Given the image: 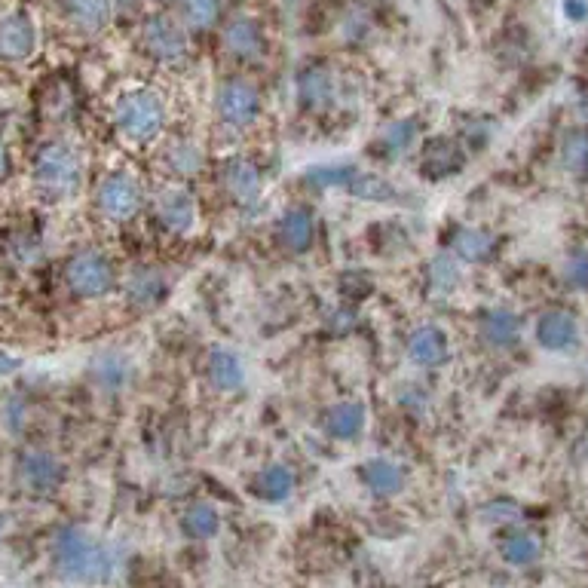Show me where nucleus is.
<instances>
[{
	"label": "nucleus",
	"mask_w": 588,
	"mask_h": 588,
	"mask_svg": "<svg viewBox=\"0 0 588 588\" xmlns=\"http://www.w3.org/2000/svg\"><path fill=\"white\" fill-rule=\"evenodd\" d=\"M56 573L71 585H105L114 576L111 549L83 527H62L53 539Z\"/></svg>",
	"instance_id": "1"
},
{
	"label": "nucleus",
	"mask_w": 588,
	"mask_h": 588,
	"mask_svg": "<svg viewBox=\"0 0 588 588\" xmlns=\"http://www.w3.org/2000/svg\"><path fill=\"white\" fill-rule=\"evenodd\" d=\"M34 181L46 200L53 203L71 200L83 181V160L77 154V147L65 141L46 144L34 160Z\"/></svg>",
	"instance_id": "2"
},
{
	"label": "nucleus",
	"mask_w": 588,
	"mask_h": 588,
	"mask_svg": "<svg viewBox=\"0 0 588 588\" xmlns=\"http://www.w3.org/2000/svg\"><path fill=\"white\" fill-rule=\"evenodd\" d=\"M114 123L129 141L147 144V141H154L166 126V105L154 89L126 92L114 108Z\"/></svg>",
	"instance_id": "3"
},
{
	"label": "nucleus",
	"mask_w": 588,
	"mask_h": 588,
	"mask_svg": "<svg viewBox=\"0 0 588 588\" xmlns=\"http://www.w3.org/2000/svg\"><path fill=\"white\" fill-rule=\"evenodd\" d=\"M65 279H68V288L77 294V298H105V294H111L117 288L114 264L102 252H92V249L77 252L68 261Z\"/></svg>",
	"instance_id": "4"
},
{
	"label": "nucleus",
	"mask_w": 588,
	"mask_h": 588,
	"mask_svg": "<svg viewBox=\"0 0 588 588\" xmlns=\"http://www.w3.org/2000/svg\"><path fill=\"white\" fill-rule=\"evenodd\" d=\"M215 111L227 129L242 132L261 117V92L249 80H227L215 95Z\"/></svg>",
	"instance_id": "5"
},
{
	"label": "nucleus",
	"mask_w": 588,
	"mask_h": 588,
	"mask_svg": "<svg viewBox=\"0 0 588 588\" xmlns=\"http://www.w3.org/2000/svg\"><path fill=\"white\" fill-rule=\"evenodd\" d=\"M95 203H98V212H102L108 221H129L144 206V190L135 175L114 172L102 181V187H98Z\"/></svg>",
	"instance_id": "6"
},
{
	"label": "nucleus",
	"mask_w": 588,
	"mask_h": 588,
	"mask_svg": "<svg viewBox=\"0 0 588 588\" xmlns=\"http://www.w3.org/2000/svg\"><path fill=\"white\" fill-rule=\"evenodd\" d=\"M224 193L239 206V209H258L261 206V196H264V178L258 172V166L245 157H230L221 166L218 175Z\"/></svg>",
	"instance_id": "7"
},
{
	"label": "nucleus",
	"mask_w": 588,
	"mask_h": 588,
	"mask_svg": "<svg viewBox=\"0 0 588 588\" xmlns=\"http://www.w3.org/2000/svg\"><path fill=\"white\" fill-rule=\"evenodd\" d=\"M144 49L166 65H181L190 53L187 34L172 16H151L144 22Z\"/></svg>",
	"instance_id": "8"
},
{
	"label": "nucleus",
	"mask_w": 588,
	"mask_h": 588,
	"mask_svg": "<svg viewBox=\"0 0 588 588\" xmlns=\"http://www.w3.org/2000/svg\"><path fill=\"white\" fill-rule=\"evenodd\" d=\"M154 212L157 221L175 236H187L196 227V221H200V209H196L193 193L181 184H169L157 193Z\"/></svg>",
	"instance_id": "9"
},
{
	"label": "nucleus",
	"mask_w": 588,
	"mask_h": 588,
	"mask_svg": "<svg viewBox=\"0 0 588 588\" xmlns=\"http://www.w3.org/2000/svg\"><path fill=\"white\" fill-rule=\"evenodd\" d=\"M533 334L546 353H570L579 343V319L570 310H546L536 319Z\"/></svg>",
	"instance_id": "10"
},
{
	"label": "nucleus",
	"mask_w": 588,
	"mask_h": 588,
	"mask_svg": "<svg viewBox=\"0 0 588 588\" xmlns=\"http://www.w3.org/2000/svg\"><path fill=\"white\" fill-rule=\"evenodd\" d=\"M19 481L31 494H53L65 481V466L46 451H25L19 457Z\"/></svg>",
	"instance_id": "11"
},
{
	"label": "nucleus",
	"mask_w": 588,
	"mask_h": 588,
	"mask_svg": "<svg viewBox=\"0 0 588 588\" xmlns=\"http://www.w3.org/2000/svg\"><path fill=\"white\" fill-rule=\"evenodd\" d=\"M313 239H316V221L310 215V209L304 206H291L279 215L276 221V242L279 249L288 255H304L313 249Z\"/></svg>",
	"instance_id": "12"
},
{
	"label": "nucleus",
	"mask_w": 588,
	"mask_h": 588,
	"mask_svg": "<svg viewBox=\"0 0 588 588\" xmlns=\"http://www.w3.org/2000/svg\"><path fill=\"white\" fill-rule=\"evenodd\" d=\"M405 350H408V359L417 368H438V365H445L448 356H451V340H448V331L445 328L420 325V328L411 331Z\"/></svg>",
	"instance_id": "13"
},
{
	"label": "nucleus",
	"mask_w": 588,
	"mask_h": 588,
	"mask_svg": "<svg viewBox=\"0 0 588 588\" xmlns=\"http://www.w3.org/2000/svg\"><path fill=\"white\" fill-rule=\"evenodd\" d=\"M126 301L135 307V310H154L166 301L169 294V279L163 270L157 267H135L129 276H126Z\"/></svg>",
	"instance_id": "14"
},
{
	"label": "nucleus",
	"mask_w": 588,
	"mask_h": 588,
	"mask_svg": "<svg viewBox=\"0 0 588 588\" xmlns=\"http://www.w3.org/2000/svg\"><path fill=\"white\" fill-rule=\"evenodd\" d=\"M478 337L490 350H509L521 340V316L515 310H506V307L487 310L478 319Z\"/></svg>",
	"instance_id": "15"
},
{
	"label": "nucleus",
	"mask_w": 588,
	"mask_h": 588,
	"mask_svg": "<svg viewBox=\"0 0 588 588\" xmlns=\"http://www.w3.org/2000/svg\"><path fill=\"white\" fill-rule=\"evenodd\" d=\"M359 478L362 484L371 490L374 497H396L405 490L408 484V475H405V466L396 463L392 457H371L362 463L359 469Z\"/></svg>",
	"instance_id": "16"
},
{
	"label": "nucleus",
	"mask_w": 588,
	"mask_h": 588,
	"mask_svg": "<svg viewBox=\"0 0 588 588\" xmlns=\"http://www.w3.org/2000/svg\"><path fill=\"white\" fill-rule=\"evenodd\" d=\"M206 380L215 392H239L245 383V359L230 347H215L206 359Z\"/></svg>",
	"instance_id": "17"
},
{
	"label": "nucleus",
	"mask_w": 588,
	"mask_h": 588,
	"mask_svg": "<svg viewBox=\"0 0 588 588\" xmlns=\"http://www.w3.org/2000/svg\"><path fill=\"white\" fill-rule=\"evenodd\" d=\"M497 252V236L484 227H457L451 236V255L460 264H484Z\"/></svg>",
	"instance_id": "18"
},
{
	"label": "nucleus",
	"mask_w": 588,
	"mask_h": 588,
	"mask_svg": "<svg viewBox=\"0 0 588 588\" xmlns=\"http://www.w3.org/2000/svg\"><path fill=\"white\" fill-rule=\"evenodd\" d=\"M322 429L334 441H353L365 429V405L362 402H334L322 414Z\"/></svg>",
	"instance_id": "19"
},
{
	"label": "nucleus",
	"mask_w": 588,
	"mask_h": 588,
	"mask_svg": "<svg viewBox=\"0 0 588 588\" xmlns=\"http://www.w3.org/2000/svg\"><path fill=\"white\" fill-rule=\"evenodd\" d=\"M298 98H301V105H307L310 111H325L328 105H334V98H337L334 74L322 65L304 68L301 77H298Z\"/></svg>",
	"instance_id": "20"
},
{
	"label": "nucleus",
	"mask_w": 588,
	"mask_h": 588,
	"mask_svg": "<svg viewBox=\"0 0 588 588\" xmlns=\"http://www.w3.org/2000/svg\"><path fill=\"white\" fill-rule=\"evenodd\" d=\"M224 46L227 53L242 59V62H255L264 56V34L255 19H233L224 28Z\"/></svg>",
	"instance_id": "21"
},
{
	"label": "nucleus",
	"mask_w": 588,
	"mask_h": 588,
	"mask_svg": "<svg viewBox=\"0 0 588 588\" xmlns=\"http://www.w3.org/2000/svg\"><path fill=\"white\" fill-rule=\"evenodd\" d=\"M37 46V31L28 16L16 13L0 22V56L4 59H28Z\"/></svg>",
	"instance_id": "22"
},
{
	"label": "nucleus",
	"mask_w": 588,
	"mask_h": 588,
	"mask_svg": "<svg viewBox=\"0 0 588 588\" xmlns=\"http://www.w3.org/2000/svg\"><path fill=\"white\" fill-rule=\"evenodd\" d=\"M294 484H298V478H294V472L285 463H270L255 472L252 494L264 503H285L294 494Z\"/></svg>",
	"instance_id": "23"
},
{
	"label": "nucleus",
	"mask_w": 588,
	"mask_h": 588,
	"mask_svg": "<svg viewBox=\"0 0 588 588\" xmlns=\"http://www.w3.org/2000/svg\"><path fill=\"white\" fill-rule=\"evenodd\" d=\"M163 160H166V169L178 178H193V175H200L203 172V147L196 138H187V135H178L166 144V151H163Z\"/></svg>",
	"instance_id": "24"
},
{
	"label": "nucleus",
	"mask_w": 588,
	"mask_h": 588,
	"mask_svg": "<svg viewBox=\"0 0 588 588\" xmlns=\"http://www.w3.org/2000/svg\"><path fill=\"white\" fill-rule=\"evenodd\" d=\"M466 163V154L463 147L454 144V141H432L426 147L423 154V172L429 178H448V175H457Z\"/></svg>",
	"instance_id": "25"
},
{
	"label": "nucleus",
	"mask_w": 588,
	"mask_h": 588,
	"mask_svg": "<svg viewBox=\"0 0 588 588\" xmlns=\"http://www.w3.org/2000/svg\"><path fill=\"white\" fill-rule=\"evenodd\" d=\"M347 193L356 196V200H365V203H396L399 200V187L396 184L386 181L377 172H362V169L347 184Z\"/></svg>",
	"instance_id": "26"
},
{
	"label": "nucleus",
	"mask_w": 588,
	"mask_h": 588,
	"mask_svg": "<svg viewBox=\"0 0 588 588\" xmlns=\"http://www.w3.org/2000/svg\"><path fill=\"white\" fill-rule=\"evenodd\" d=\"M500 555L509 567H530L539 561V555H543V543H539L536 533H527V530H512L503 546H500Z\"/></svg>",
	"instance_id": "27"
},
{
	"label": "nucleus",
	"mask_w": 588,
	"mask_h": 588,
	"mask_svg": "<svg viewBox=\"0 0 588 588\" xmlns=\"http://www.w3.org/2000/svg\"><path fill=\"white\" fill-rule=\"evenodd\" d=\"M460 261L451 255H435L426 267V285L432 291V298H451L460 285Z\"/></svg>",
	"instance_id": "28"
},
{
	"label": "nucleus",
	"mask_w": 588,
	"mask_h": 588,
	"mask_svg": "<svg viewBox=\"0 0 588 588\" xmlns=\"http://www.w3.org/2000/svg\"><path fill=\"white\" fill-rule=\"evenodd\" d=\"M417 141V123L414 120H396L389 123L380 138H377V147H380V157L383 160H402L411 147Z\"/></svg>",
	"instance_id": "29"
},
{
	"label": "nucleus",
	"mask_w": 588,
	"mask_h": 588,
	"mask_svg": "<svg viewBox=\"0 0 588 588\" xmlns=\"http://www.w3.org/2000/svg\"><path fill=\"white\" fill-rule=\"evenodd\" d=\"M92 377L95 383L108 389V392H120L129 380H132V365L126 356L120 353H105V356H98L95 365H92Z\"/></svg>",
	"instance_id": "30"
},
{
	"label": "nucleus",
	"mask_w": 588,
	"mask_h": 588,
	"mask_svg": "<svg viewBox=\"0 0 588 588\" xmlns=\"http://www.w3.org/2000/svg\"><path fill=\"white\" fill-rule=\"evenodd\" d=\"M62 4L68 10V16L86 31H102L114 16L111 0H62Z\"/></svg>",
	"instance_id": "31"
},
{
	"label": "nucleus",
	"mask_w": 588,
	"mask_h": 588,
	"mask_svg": "<svg viewBox=\"0 0 588 588\" xmlns=\"http://www.w3.org/2000/svg\"><path fill=\"white\" fill-rule=\"evenodd\" d=\"M181 527L190 539H215L221 530V515L212 503H193L181 515Z\"/></svg>",
	"instance_id": "32"
},
{
	"label": "nucleus",
	"mask_w": 588,
	"mask_h": 588,
	"mask_svg": "<svg viewBox=\"0 0 588 588\" xmlns=\"http://www.w3.org/2000/svg\"><path fill=\"white\" fill-rule=\"evenodd\" d=\"M359 172V166L353 163H328V166H316L304 175V181L316 190H328V187H347L353 181V175Z\"/></svg>",
	"instance_id": "33"
},
{
	"label": "nucleus",
	"mask_w": 588,
	"mask_h": 588,
	"mask_svg": "<svg viewBox=\"0 0 588 588\" xmlns=\"http://www.w3.org/2000/svg\"><path fill=\"white\" fill-rule=\"evenodd\" d=\"M561 166L570 175L588 172V135L585 132H570L561 144Z\"/></svg>",
	"instance_id": "34"
},
{
	"label": "nucleus",
	"mask_w": 588,
	"mask_h": 588,
	"mask_svg": "<svg viewBox=\"0 0 588 588\" xmlns=\"http://www.w3.org/2000/svg\"><path fill=\"white\" fill-rule=\"evenodd\" d=\"M221 0H184V19L190 28H209L218 22Z\"/></svg>",
	"instance_id": "35"
},
{
	"label": "nucleus",
	"mask_w": 588,
	"mask_h": 588,
	"mask_svg": "<svg viewBox=\"0 0 588 588\" xmlns=\"http://www.w3.org/2000/svg\"><path fill=\"white\" fill-rule=\"evenodd\" d=\"M481 518L490 524H515L521 518V509L509 500H494V503L481 506Z\"/></svg>",
	"instance_id": "36"
},
{
	"label": "nucleus",
	"mask_w": 588,
	"mask_h": 588,
	"mask_svg": "<svg viewBox=\"0 0 588 588\" xmlns=\"http://www.w3.org/2000/svg\"><path fill=\"white\" fill-rule=\"evenodd\" d=\"M564 279H567L573 288L588 291V252H576V255L567 258V264H564Z\"/></svg>",
	"instance_id": "37"
},
{
	"label": "nucleus",
	"mask_w": 588,
	"mask_h": 588,
	"mask_svg": "<svg viewBox=\"0 0 588 588\" xmlns=\"http://www.w3.org/2000/svg\"><path fill=\"white\" fill-rule=\"evenodd\" d=\"M561 13H564L570 22H585V19H588V0H564V4H561Z\"/></svg>",
	"instance_id": "38"
},
{
	"label": "nucleus",
	"mask_w": 588,
	"mask_h": 588,
	"mask_svg": "<svg viewBox=\"0 0 588 588\" xmlns=\"http://www.w3.org/2000/svg\"><path fill=\"white\" fill-rule=\"evenodd\" d=\"M19 359L16 356H10V353H0V377H7V374H13V371H19Z\"/></svg>",
	"instance_id": "39"
},
{
	"label": "nucleus",
	"mask_w": 588,
	"mask_h": 588,
	"mask_svg": "<svg viewBox=\"0 0 588 588\" xmlns=\"http://www.w3.org/2000/svg\"><path fill=\"white\" fill-rule=\"evenodd\" d=\"M7 172H10V154H7V147H4V141H0V181L7 178Z\"/></svg>",
	"instance_id": "40"
}]
</instances>
